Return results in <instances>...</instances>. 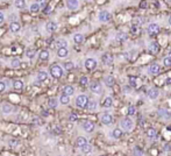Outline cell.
Masks as SVG:
<instances>
[{
    "label": "cell",
    "mask_w": 171,
    "mask_h": 156,
    "mask_svg": "<svg viewBox=\"0 0 171 156\" xmlns=\"http://www.w3.org/2000/svg\"><path fill=\"white\" fill-rule=\"evenodd\" d=\"M47 78H48V74L46 72V71H40L39 74H37V76H36V79H37V82H44V80H47Z\"/></svg>",
    "instance_id": "cell-21"
},
{
    "label": "cell",
    "mask_w": 171,
    "mask_h": 156,
    "mask_svg": "<svg viewBox=\"0 0 171 156\" xmlns=\"http://www.w3.org/2000/svg\"><path fill=\"white\" fill-rule=\"evenodd\" d=\"M63 67H64V69H65L67 71H70V70H72V69H74V67H75V65H74V63H72V62H67V63H64V65H63Z\"/></svg>",
    "instance_id": "cell-40"
},
{
    "label": "cell",
    "mask_w": 171,
    "mask_h": 156,
    "mask_svg": "<svg viewBox=\"0 0 171 156\" xmlns=\"http://www.w3.org/2000/svg\"><path fill=\"white\" fill-rule=\"evenodd\" d=\"M50 76L53 78H56V79L62 77L63 76V69H62V67L58 65V64L51 65L50 67Z\"/></svg>",
    "instance_id": "cell-1"
},
{
    "label": "cell",
    "mask_w": 171,
    "mask_h": 156,
    "mask_svg": "<svg viewBox=\"0 0 171 156\" xmlns=\"http://www.w3.org/2000/svg\"><path fill=\"white\" fill-rule=\"evenodd\" d=\"M48 106H49L50 108H56V107L58 106V100H57L56 98H50V99L48 100Z\"/></svg>",
    "instance_id": "cell-29"
},
{
    "label": "cell",
    "mask_w": 171,
    "mask_h": 156,
    "mask_svg": "<svg viewBox=\"0 0 171 156\" xmlns=\"http://www.w3.org/2000/svg\"><path fill=\"white\" fill-rule=\"evenodd\" d=\"M14 5L16 8H23L26 6V0H15Z\"/></svg>",
    "instance_id": "cell-38"
},
{
    "label": "cell",
    "mask_w": 171,
    "mask_h": 156,
    "mask_svg": "<svg viewBox=\"0 0 171 156\" xmlns=\"http://www.w3.org/2000/svg\"><path fill=\"white\" fill-rule=\"evenodd\" d=\"M120 126H121V128L123 129V131H126V132H130L133 128H134V122H133V120L130 119V118H123L121 121H120Z\"/></svg>",
    "instance_id": "cell-2"
},
{
    "label": "cell",
    "mask_w": 171,
    "mask_h": 156,
    "mask_svg": "<svg viewBox=\"0 0 171 156\" xmlns=\"http://www.w3.org/2000/svg\"><path fill=\"white\" fill-rule=\"evenodd\" d=\"M169 25H170V26H171V16H170V18H169Z\"/></svg>",
    "instance_id": "cell-56"
},
{
    "label": "cell",
    "mask_w": 171,
    "mask_h": 156,
    "mask_svg": "<svg viewBox=\"0 0 171 156\" xmlns=\"http://www.w3.org/2000/svg\"><path fill=\"white\" fill-rule=\"evenodd\" d=\"M77 118H78V117H77L75 113H72V114H70V115H69V120H70V121H76V120H77Z\"/></svg>",
    "instance_id": "cell-46"
},
{
    "label": "cell",
    "mask_w": 171,
    "mask_h": 156,
    "mask_svg": "<svg viewBox=\"0 0 171 156\" xmlns=\"http://www.w3.org/2000/svg\"><path fill=\"white\" fill-rule=\"evenodd\" d=\"M68 54H69V51L67 48H58L57 49V56L60 58H65L68 56Z\"/></svg>",
    "instance_id": "cell-18"
},
{
    "label": "cell",
    "mask_w": 171,
    "mask_h": 156,
    "mask_svg": "<svg viewBox=\"0 0 171 156\" xmlns=\"http://www.w3.org/2000/svg\"><path fill=\"white\" fill-rule=\"evenodd\" d=\"M42 115H44V117H48V115H49V113H48L47 111H43V112H42Z\"/></svg>",
    "instance_id": "cell-54"
},
{
    "label": "cell",
    "mask_w": 171,
    "mask_h": 156,
    "mask_svg": "<svg viewBox=\"0 0 171 156\" xmlns=\"http://www.w3.org/2000/svg\"><path fill=\"white\" fill-rule=\"evenodd\" d=\"M37 1H44V0H37Z\"/></svg>",
    "instance_id": "cell-59"
},
{
    "label": "cell",
    "mask_w": 171,
    "mask_h": 156,
    "mask_svg": "<svg viewBox=\"0 0 171 156\" xmlns=\"http://www.w3.org/2000/svg\"><path fill=\"white\" fill-rule=\"evenodd\" d=\"M165 85L171 86V77H169V78H167V79H165Z\"/></svg>",
    "instance_id": "cell-53"
},
{
    "label": "cell",
    "mask_w": 171,
    "mask_h": 156,
    "mask_svg": "<svg viewBox=\"0 0 171 156\" xmlns=\"http://www.w3.org/2000/svg\"><path fill=\"white\" fill-rule=\"evenodd\" d=\"M4 21H5V15H4L2 12H0V25H1Z\"/></svg>",
    "instance_id": "cell-52"
},
{
    "label": "cell",
    "mask_w": 171,
    "mask_h": 156,
    "mask_svg": "<svg viewBox=\"0 0 171 156\" xmlns=\"http://www.w3.org/2000/svg\"><path fill=\"white\" fill-rule=\"evenodd\" d=\"M13 87L15 89V90H18V91H20V90H22L23 89V82L22 80H14L13 82Z\"/></svg>",
    "instance_id": "cell-28"
},
{
    "label": "cell",
    "mask_w": 171,
    "mask_h": 156,
    "mask_svg": "<svg viewBox=\"0 0 171 156\" xmlns=\"http://www.w3.org/2000/svg\"><path fill=\"white\" fill-rule=\"evenodd\" d=\"M102 106H104V107H106V108H109V107H112V106H113V99H112L111 97H106V98L104 99Z\"/></svg>",
    "instance_id": "cell-24"
},
{
    "label": "cell",
    "mask_w": 171,
    "mask_h": 156,
    "mask_svg": "<svg viewBox=\"0 0 171 156\" xmlns=\"http://www.w3.org/2000/svg\"><path fill=\"white\" fill-rule=\"evenodd\" d=\"M39 57L41 61H47L49 58V51L48 50H42L40 54H39Z\"/></svg>",
    "instance_id": "cell-32"
},
{
    "label": "cell",
    "mask_w": 171,
    "mask_h": 156,
    "mask_svg": "<svg viewBox=\"0 0 171 156\" xmlns=\"http://www.w3.org/2000/svg\"><path fill=\"white\" fill-rule=\"evenodd\" d=\"M169 56H170V57H171V51H170V53H169Z\"/></svg>",
    "instance_id": "cell-58"
},
{
    "label": "cell",
    "mask_w": 171,
    "mask_h": 156,
    "mask_svg": "<svg viewBox=\"0 0 171 156\" xmlns=\"http://www.w3.org/2000/svg\"><path fill=\"white\" fill-rule=\"evenodd\" d=\"M5 89H6V83L5 82H0V92L5 91Z\"/></svg>",
    "instance_id": "cell-48"
},
{
    "label": "cell",
    "mask_w": 171,
    "mask_h": 156,
    "mask_svg": "<svg viewBox=\"0 0 171 156\" xmlns=\"http://www.w3.org/2000/svg\"><path fill=\"white\" fill-rule=\"evenodd\" d=\"M88 98L86 97L85 94H81V96H78L77 98H76V106L78 107V108H86L87 106H88Z\"/></svg>",
    "instance_id": "cell-3"
},
{
    "label": "cell",
    "mask_w": 171,
    "mask_h": 156,
    "mask_svg": "<svg viewBox=\"0 0 171 156\" xmlns=\"http://www.w3.org/2000/svg\"><path fill=\"white\" fill-rule=\"evenodd\" d=\"M147 96H148V98H149L150 100H155V99H157V98H158L160 92H158V90H157V89H150V90H148Z\"/></svg>",
    "instance_id": "cell-10"
},
{
    "label": "cell",
    "mask_w": 171,
    "mask_h": 156,
    "mask_svg": "<svg viewBox=\"0 0 171 156\" xmlns=\"http://www.w3.org/2000/svg\"><path fill=\"white\" fill-rule=\"evenodd\" d=\"M147 32H148V34H149L150 36H154V35L158 34V32H160V26H158L157 23H150V25L148 26V28H147Z\"/></svg>",
    "instance_id": "cell-4"
},
{
    "label": "cell",
    "mask_w": 171,
    "mask_h": 156,
    "mask_svg": "<svg viewBox=\"0 0 171 156\" xmlns=\"http://www.w3.org/2000/svg\"><path fill=\"white\" fill-rule=\"evenodd\" d=\"M122 134H123L122 128H115L112 131V138H114V139H120L122 136Z\"/></svg>",
    "instance_id": "cell-16"
},
{
    "label": "cell",
    "mask_w": 171,
    "mask_h": 156,
    "mask_svg": "<svg viewBox=\"0 0 171 156\" xmlns=\"http://www.w3.org/2000/svg\"><path fill=\"white\" fill-rule=\"evenodd\" d=\"M149 50L151 51V53H158V50H160V46L156 43V42H151V43H149Z\"/></svg>",
    "instance_id": "cell-25"
},
{
    "label": "cell",
    "mask_w": 171,
    "mask_h": 156,
    "mask_svg": "<svg viewBox=\"0 0 171 156\" xmlns=\"http://www.w3.org/2000/svg\"><path fill=\"white\" fill-rule=\"evenodd\" d=\"M33 121H34V124H36V125H41L42 122H41V119L39 118V117H35L34 119H33Z\"/></svg>",
    "instance_id": "cell-47"
},
{
    "label": "cell",
    "mask_w": 171,
    "mask_h": 156,
    "mask_svg": "<svg viewBox=\"0 0 171 156\" xmlns=\"http://www.w3.org/2000/svg\"><path fill=\"white\" fill-rule=\"evenodd\" d=\"M157 113H158V115H160L161 118H163V119H165V120H170L171 119V111H169V110L160 108V110L157 111Z\"/></svg>",
    "instance_id": "cell-8"
},
{
    "label": "cell",
    "mask_w": 171,
    "mask_h": 156,
    "mask_svg": "<svg viewBox=\"0 0 171 156\" xmlns=\"http://www.w3.org/2000/svg\"><path fill=\"white\" fill-rule=\"evenodd\" d=\"M74 42L77 43V44L83 43V42H84V35H83V34H79V33L75 34V35H74Z\"/></svg>",
    "instance_id": "cell-20"
},
{
    "label": "cell",
    "mask_w": 171,
    "mask_h": 156,
    "mask_svg": "<svg viewBox=\"0 0 171 156\" xmlns=\"http://www.w3.org/2000/svg\"><path fill=\"white\" fill-rule=\"evenodd\" d=\"M9 29H11L12 33H19L20 29H21V26H20L19 22L13 21V22H11V25H9Z\"/></svg>",
    "instance_id": "cell-14"
},
{
    "label": "cell",
    "mask_w": 171,
    "mask_h": 156,
    "mask_svg": "<svg viewBox=\"0 0 171 156\" xmlns=\"http://www.w3.org/2000/svg\"><path fill=\"white\" fill-rule=\"evenodd\" d=\"M90 90H91L93 93L99 94V93L102 92V85H101L100 83H98V82H93V83L90 84Z\"/></svg>",
    "instance_id": "cell-5"
},
{
    "label": "cell",
    "mask_w": 171,
    "mask_h": 156,
    "mask_svg": "<svg viewBox=\"0 0 171 156\" xmlns=\"http://www.w3.org/2000/svg\"><path fill=\"white\" fill-rule=\"evenodd\" d=\"M46 29H47L49 33H54V32L57 29V23L54 22V21H49V22H47V25H46Z\"/></svg>",
    "instance_id": "cell-15"
},
{
    "label": "cell",
    "mask_w": 171,
    "mask_h": 156,
    "mask_svg": "<svg viewBox=\"0 0 171 156\" xmlns=\"http://www.w3.org/2000/svg\"><path fill=\"white\" fill-rule=\"evenodd\" d=\"M135 113H136V108H135V106H133V105L128 106V115H134Z\"/></svg>",
    "instance_id": "cell-41"
},
{
    "label": "cell",
    "mask_w": 171,
    "mask_h": 156,
    "mask_svg": "<svg viewBox=\"0 0 171 156\" xmlns=\"http://www.w3.org/2000/svg\"><path fill=\"white\" fill-rule=\"evenodd\" d=\"M86 143H88V142H87L86 138H84V136H79V138H77V140H76V146H77L78 148L84 147Z\"/></svg>",
    "instance_id": "cell-17"
},
{
    "label": "cell",
    "mask_w": 171,
    "mask_h": 156,
    "mask_svg": "<svg viewBox=\"0 0 171 156\" xmlns=\"http://www.w3.org/2000/svg\"><path fill=\"white\" fill-rule=\"evenodd\" d=\"M114 83H115V79H114L113 76H106V77H105V85H107L108 87L113 86Z\"/></svg>",
    "instance_id": "cell-26"
},
{
    "label": "cell",
    "mask_w": 171,
    "mask_h": 156,
    "mask_svg": "<svg viewBox=\"0 0 171 156\" xmlns=\"http://www.w3.org/2000/svg\"><path fill=\"white\" fill-rule=\"evenodd\" d=\"M83 129L87 132V133H92L93 131H94V124L92 122V121H88V120H86L83 122Z\"/></svg>",
    "instance_id": "cell-11"
},
{
    "label": "cell",
    "mask_w": 171,
    "mask_h": 156,
    "mask_svg": "<svg viewBox=\"0 0 171 156\" xmlns=\"http://www.w3.org/2000/svg\"><path fill=\"white\" fill-rule=\"evenodd\" d=\"M79 84L82 85V86H86L87 84H88V79L86 76H83V77L81 78V80H79Z\"/></svg>",
    "instance_id": "cell-42"
},
{
    "label": "cell",
    "mask_w": 171,
    "mask_h": 156,
    "mask_svg": "<svg viewBox=\"0 0 171 156\" xmlns=\"http://www.w3.org/2000/svg\"><path fill=\"white\" fill-rule=\"evenodd\" d=\"M53 133H55V134H57V135H58V134H61V128H60V127L54 128V129H53Z\"/></svg>",
    "instance_id": "cell-51"
},
{
    "label": "cell",
    "mask_w": 171,
    "mask_h": 156,
    "mask_svg": "<svg viewBox=\"0 0 171 156\" xmlns=\"http://www.w3.org/2000/svg\"><path fill=\"white\" fill-rule=\"evenodd\" d=\"M112 122H113V117H112L111 114L105 113V114L101 115V124H102V125L108 126V125H111Z\"/></svg>",
    "instance_id": "cell-9"
},
{
    "label": "cell",
    "mask_w": 171,
    "mask_h": 156,
    "mask_svg": "<svg viewBox=\"0 0 171 156\" xmlns=\"http://www.w3.org/2000/svg\"><path fill=\"white\" fill-rule=\"evenodd\" d=\"M67 7L71 11H75L79 7V1L78 0H67Z\"/></svg>",
    "instance_id": "cell-13"
},
{
    "label": "cell",
    "mask_w": 171,
    "mask_h": 156,
    "mask_svg": "<svg viewBox=\"0 0 171 156\" xmlns=\"http://www.w3.org/2000/svg\"><path fill=\"white\" fill-rule=\"evenodd\" d=\"M102 62L106 65H111L113 63V57L109 54H105V55H102Z\"/></svg>",
    "instance_id": "cell-19"
},
{
    "label": "cell",
    "mask_w": 171,
    "mask_h": 156,
    "mask_svg": "<svg viewBox=\"0 0 171 156\" xmlns=\"http://www.w3.org/2000/svg\"><path fill=\"white\" fill-rule=\"evenodd\" d=\"M81 149H82V153H83V154H90V153L92 152V146H91L90 143H86L85 146L82 147Z\"/></svg>",
    "instance_id": "cell-36"
},
{
    "label": "cell",
    "mask_w": 171,
    "mask_h": 156,
    "mask_svg": "<svg viewBox=\"0 0 171 156\" xmlns=\"http://www.w3.org/2000/svg\"><path fill=\"white\" fill-rule=\"evenodd\" d=\"M163 150H164L165 153H169V152H171V145L170 143H167V145L163 147Z\"/></svg>",
    "instance_id": "cell-45"
},
{
    "label": "cell",
    "mask_w": 171,
    "mask_h": 156,
    "mask_svg": "<svg viewBox=\"0 0 171 156\" xmlns=\"http://www.w3.org/2000/svg\"><path fill=\"white\" fill-rule=\"evenodd\" d=\"M46 6H47V4H46V1H43V2L41 4V7H43V8H44Z\"/></svg>",
    "instance_id": "cell-55"
},
{
    "label": "cell",
    "mask_w": 171,
    "mask_h": 156,
    "mask_svg": "<svg viewBox=\"0 0 171 156\" xmlns=\"http://www.w3.org/2000/svg\"><path fill=\"white\" fill-rule=\"evenodd\" d=\"M129 85H130L132 87H136V86H137V85H136V78L135 77L129 78Z\"/></svg>",
    "instance_id": "cell-44"
},
{
    "label": "cell",
    "mask_w": 171,
    "mask_h": 156,
    "mask_svg": "<svg viewBox=\"0 0 171 156\" xmlns=\"http://www.w3.org/2000/svg\"><path fill=\"white\" fill-rule=\"evenodd\" d=\"M40 8H41V6H40V4H37V2H34V4L30 5V12H32V13H37V12L40 11Z\"/></svg>",
    "instance_id": "cell-35"
},
{
    "label": "cell",
    "mask_w": 171,
    "mask_h": 156,
    "mask_svg": "<svg viewBox=\"0 0 171 156\" xmlns=\"http://www.w3.org/2000/svg\"><path fill=\"white\" fill-rule=\"evenodd\" d=\"M84 65L87 70H94L97 68V61L94 58H87V60H85Z\"/></svg>",
    "instance_id": "cell-7"
},
{
    "label": "cell",
    "mask_w": 171,
    "mask_h": 156,
    "mask_svg": "<svg viewBox=\"0 0 171 156\" xmlns=\"http://www.w3.org/2000/svg\"><path fill=\"white\" fill-rule=\"evenodd\" d=\"M118 40L119 41H126L127 40V35L126 34H123V33H120V34H118Z\"/></svg>",
    "instance_id": "cell-43"
},
{
    "label": "cell",
    "mask_w": 171,
    "mask_h": 156,
    "mask_svg": "<svg viewBox=\"0 0 171 156\" xmlns=\"http://www.w3.org/2000/svg\"><path fill=\"white\" fill-rule=\"evenodd\" d=\"M26 56H27L28 58H34V57L36 56V49H32V48L27 49V50H26Z\"/></svg>",
    "instance_id": "cell-31"
},
{
    "label": "cell",
    "mask_w": 171,
    "mask_h": 156,
    "mask_svg": "<svg viewBox=\"0 0 171 156\" xmlns=\"http://www.w3.org/2000/svg\"><path fill=\"white\" fill-rule=\"evenodd\" d=\"M167 2H171V0H167Z\"/></svg>",
    "instance_id": "cell-57"
},
{
    "label": "cell",
    "mask_w": 171,
    "mask_h": 156,
    "mask_svg": "<svg viewBox=\"0 0 171 156\" xmlns=\"http://www.w3.org/2000/svg\"><path fill=\"white\" fill-rule=\"evenodd\" d=\"M98 19L101 22H108L111 20V13L108 11H101L98 15Z\"/></svg>",
    "instance_id": "cell-6"
},
{
    "label": "cell",
    "mask_w": 171,
    "mask_h": 156,
    "mask_svg": "<svg viewBox=\"0 0 171 156\" xmlns=\"http://www.w3.org/2000/svg\"><path fill=\"white\" fill-rule=\"evenodd\" d=\"M43 12H44L46 14H49V13L51 12V8H50V6H48V5H47V6L44 7V11H43Z\"/></svg>",
    "instance_id": "cell-50"
},
{
    "label": "cell",
    "mask_w": 171,
    "mask_h": 156,
    "mask_svg": "<svg viewBox=\"0 0 171 156\" xmlns=\"http://www.w3.org/2000/svg\"><path fill=\"white\" fill-rule=\"evenodd\" d=\"M9 145H11L12 147H15V146L19 145V142H18V140H11V141H9Z\"/></svg>",
    "instance_id": "cell-49"
},
{
    "label": "cell",
    "mask_w": 171,
    "mask_h": 156,
    "mask_svg": "<svg viewBox=\"0 0 171 156\" xmlns=\"http://www.w3.org/2000/svg\"><path fill=\"white\" fill-rule=\"evenodd\" d=\"M161 70V65L158 63H153L149 68H148V72L149 74H153V75H157Z\"/></svg>",
    "instance_id": "cell-12"
},
{
    "label": "cell",
    "mask_w": 171,
    "mask_h": 156,
    "mask_svg": "<svg viewBox=\"0 0 171 156\" xmlns=\"http://www.w3.org/2000/svg\"><path fill=\"white\" fill-rule=\"evenodd\" d=\"M97 107H98V104H97L95 100H90V101H88V106H87V108H88L90 111H94Z\"/></svg>",
    "instance_id": "cell-37"
},
{
    "label": "cell",
    "mask_w": 171,
    "mask_h": 156,
    "mask_svg": "<svg viewBox=\"0 0 171 156\" xmlns=\"http://www.w3.org/2000/svg\"><path fill=\"white\" fill-rule=\"evenodd\" d=\"M156 135H157V132H156L155 128H149V129H148L147 136H148L149 139H154V138H156Z\"/></svg>",
    "instance_id": "cell-34"
},
{
    "label": "cell",
    "mask_w": 171,
    "mask_h": 156,
    "mask_svg": "<svg viewBox=\"0 0 171 156\" xmlns=\"http://www.w3.org/2000/svg\"><path fill=\"white\" fill-rule=\"evenodd\" d=\"M1 110H2V113H5V114H9V113L12 112L13 107H12L9 104H4L2 107H1Z\"/></svg>",
    "instance_id": "cell-33"
},
{
    "label": "cell",
    "mask_w": 171,
    "mask_h": 156,
    "mask_svg": "<svg viewBox=\"0 0 171 156\" xmlns=\"http://www.w3.org/2000/svg\"><path fill=\"white\" fill-rule=\"evenodd\" d=\"M163 64H164V67H167V68H171V57L169 55H168L167 57H164Z\"/></svg>",
    "instance_id": "cell-39"
},
{
    "label": "cell",
    "mask_w": 171,
    "mask_h": 156,
    "mask_svg": "<svg viewBox=\"0 0 171 156\" xmlns=\"http://www.w3.org/2000/svg\"><path fill=\"white\" fill-rule=\"evenodd\" d=\"M11 67L14 68V69L21 68V62H20V60H19V58H13V60L11 61Z\"/></svg>",
    "instance_id": "cell-30"
},
{
    "label": "cell",
    "mask_w": 171,
    "mask_h": 156,
    "mask_svg": "<svg viewBox=\"0 0 171 156\" xmlns=\"http://www.w3.org/2000/svg\"><path fill=\"white\" fill-rule=\"evenodd\" d=\"M60 103H61L62 105H68V104L70 103V96L63 93V94L60 97Z\"/></svg>",
    "instance_id": "cell-23"
},
{
    "label": "cell",
    "mask_w": 171,
    "mask_h": 156,
    "mask_svg": "<svg viewBox=\"0 0 171 156\" xmlns=\"http://www.w3.org/2000/svg\"><path fill=\"white\" fill-rule=\"evenodd\" d=\"M75 92V89L71 86V85H67L63 87V93L64 94H68V96H72Z\"/></svg>",
    "instance_id": "cell-22"
},
{
    "label": "cell",
    "mask_w": 171,
    "mask_h": 156,
    "mask_svg": "<svg viewBox=\"0 0 171 156\" xmlns=\"http://www.w3.org/2000/svg\"><path fill=\"white\" fill-rule=\"evenodd\" d=\"M55 44H56L57 49H58V48H67V47H68V42H67L65 40H63V39H60V40H57Z\"/></svg>",
    "instance_id": "cell-27"
}]
</instances>
